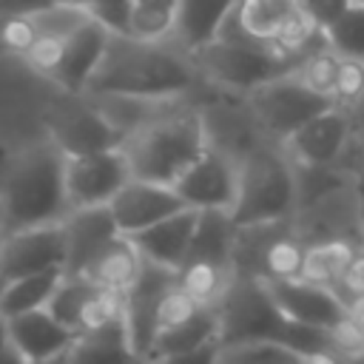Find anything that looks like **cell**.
<instances>
[{"label": "cell", "instance_id": "obj_1", "mask_svg": "<svg viewBox=\"0 0 364 364\" xmlns=\"http://www.w3.org/2000/svg\"><path fill=\"white\" fill-rule=\"evenodd\" d=\"M196 77L199 71L191 54H185L171 40L111 34L82 97L154 102L185 94Z\"/></svg>", "mask_w": 364, "mask_h": 364}, {"label": "cell", "instance_id": "obj_2", "mask_svg": "<svg viewBox=\"0 0 364 364\" xmlns=\"http://www.w3.org/2000/svg\"><path fill=\"white\" fill-rule=\"evenodd\" d=\"M65 154L51 142H37L11 156L0 176L3 233L63 222L68 216Z\"/></svg>", "mask_w": 364, "mask_h": 364}, {"label": "cell", "instance_id": "obj_3", "mask_svg": "<svg viewBox=\"0 0 364 364\" xmlns=\"http://www.w3.org/2000/svg\"><path fill=\"white\" fill-rule=\"evenodd\" d=\"M122 151L134 176L173 185L208 151L205 119L191 108L148 117L128 128Z\"/></svg>", "mask_w": 364, "mask_h": 364}, {"label": "cell", "instance_id": "obj_4", "mask_svg": "<svg viewBox=\"0 0 364 364\" xmlns=\"http://www.w3.org/2000/svg\"><path fill=\"white\" fill-rule=\"evenodd\" d=\"M196 71L208 77L213 85H222L228 91H253L256 85L296 71L304 57L290 54L284 48H276L270 43L253 40L242 31H236L230 23L213 37L208 46H202L196 54H191Z\"/></svg>", "mask_w": 364, "mask_h": 364}, {"label": "cell", "instance_id": "obj_5", "mask_svg": "<svg viewBox=\"0 0 364 364\" xmlns=\"http://www.w3.org/2000/svg\"><path fill=\"white\" fill-rule=\"evenodd\" d=\"M296 213V176L287 151L256 145L239 159V193L230 208L236 225L276 222Z\"/></svg>", "mask_w": 364, "mask_h": 364}, {"label": "cell", "instance_id": "obj_6", "mask_svg": "<svg viewBox=\"0 0 364 364\" xmlns=\"http://www.w3.org/2000/svg\"><path fill=\"white\" fill-rule=\"evenodd\" d=\"M307 242L296 233L293 216L276 222H256L236 228L233 270L253 279H293L301 276Z\"/></svg>", "mask_w": 364, "mask_h": 364}, {"label": "cell", "instance_id": "obj_7", "mask_svg": "<svg viewBox=\"0 0 364 364\" xmlns=\"http://www.w3.org/2000/svg\"><path fill=\"white\" fill-rule=\"evenodd\" d=\"M228 23L253 40L270 43L299 57L330 46L327 34L307 20L299 0H239Z\"/></svg>", "mask_w": 364, "mask_h": 364}, {"label": "cell", "instance_id": "obj_8", "mask_svg": "<svg viewBox=\"0 0 364 364\" xmlns=\"http://www.w3.org/2000/svg\"><path fill=\"white\" fill-rule=\"evenodd\" d=\"M219 313V344H242L256 338H282L287 316L279 310L264 279L233 276L225 296L216 304Z\"/></svg>", "mask_w": 364, "mask_h": 364}, {"label": "cell", "instance_id": "obj_9", "mask_svg": "<svg viewBox=\"0 0 364 364\" xmlns=\"http://www.w3.org/2000/svg\"><path fill=\"white\" fill-rule=\"evenodd\" d=\"M247 102H250V111H253L256 122L262 125V131L282 142L296 128H301L310 117H316L318 111L333 105L324 94L313 91L307 82H301L296 71L279 74V77L256 85L253 91H247Z\"/></svg>", "mask_w": 364, "mask_h": 364}, {"label": "cell", "instance_id": "obj_10", "mask_svg": "<svg viewBox=\"0 0 364 364\" xmlns=\"http://www.w3.org/2000/svg\"><path fill=\"white\" fill-rule=\"evenodd\" d=\"M68 100L57 102L46 114V128L48 139L65 154H94V151H108V148H122L125 128L102 111V105L85 102L82 94H65Z\"/></svg>", "mask_w": 364, "mask_h": 364}, {"label": "cell", "instance_id": "obj_11", "mask_svg": "<svg viewBox=\"0 0 364 364\" xmlns=\"http://www.w3.org/2000/svg\"><path fill=\"white\" fill-rule=\"evenodd\" d=\"M131 162L122 148L65 156V193L71 208L108 205L131 179Z\"/></svg>", "mask_w": 364, "mask_h": 364}, {"label": "cell", "instance_id": "obj_12", "mask_svg": "<svg viewBox=\"0 0 364 364\" xmlns=\"http://www.w3.org/2000/svg\"><path fill=\"white\" fill-rule=\"evenodd\" d=\"M65 228L63 222L9 230L0 239V270L6 279H17L40 270H65Z\"/></svg>", "mask_w": 364, "mask_h": 364}, {"label": "cell", "instance_id": "obj_13", "mask_svg": "<svg viewBox=\"0 0 364 364\" xmlns=\"http://www.w3.org/2000/svg\"><path fill=\"white\" fill-rule=\"evenodd\" d=\"M173 282H176L173 267L145 262L136 282L125 290V330H128L134 358H151V350H154V341L159 333V327H156L159 301Z\"/></svg>", "mask_w": 364, "mask_h": 364}, {"label": "cell", "instance_id": "obj_14", "mask_svg": "<svg viewBox=\"0 0 364 364\" xmlns=\"http://www.w3.org/2000/svg\"><path fill=\"white\" fill-rule=\"evenodd\" d=\"M188 208H222L230 210L239 193V159L208 145V151L173 182Z\"/></svg>", "mask_w": 364, "mask_h": 364}, {"label": "cell", "instance_id": "obj_15", "mask_svg": "<svg viewBox=\"0 0 364 364\" xmlns=\"http://www.w3.org/2000/svg\"><path fill=\"white\" fill-rule=\"evenodd\" d=\"M353 128L338 105H330L296 128L282 145L293 162L304 165H341L353 145Z\"/></svg>", "mask_w": 364, "mask_h": 364}, {"label": "cell", "instance_id": "obj_16", "mask_svg": "<svg viewBox=\"0 0 364 364\" xmlns=\"http://www.w3.org/2000/svg\"><path fill=\"white\" fill-rule=\"evenodd\" d=\"M114 219H117V228L122 233H136L182 208H188L182 202V196L176 193L173 185H165V182H151V179H139V176H131L119 191L117 196L108 202Z\"/></svg>", "mask_w": 364, "mask_h": 364}, {"label": "cell", "instance_id": "obj_17", "mask_svg": "<svg viewBox=\"0 0 364 364\" xmlns=\"http://www.w3.org/2000/svg\"><path fill=\"white\" fill-rule=\"evenodd\" d=\"M216 350L219 313L216 304H205L185 321L159 330L148 361H216Z\"/></svg>", "mask_w": 364, "mask_h": 364}, {"label": "cell", "instance_id": "obj_18", "mask_svg": "<svg viewBox=\"0 0 364 364\" xmlns=\"http://www.w3.org/2000/svg\"><path fill=\"white\" fill-rule=\"evenodd\" d=\"M108 37L111 31L85 17L65 40H63V48H60V57H57V65L51 68L48 80L63 91V94H85V85L108 46Z\"/></svg>", "mask_w": 364, "mask_h": 364}, {"label": "cell", "instance_id": "obj_19", "mask_svg": "<svg viewBox=\"0 0 364 364\" xmlns=\"http://www.w3.org/2000/svg\"><path fill=\"white\" fill-rule=\"evenodd\" d=\"M264 284H267L270 296L276 299L279 310L290 321H301V324L330 330L336 321H341L347 316V304L327 284H316V282H307L301 276L273 279V282H264Z\"/></svg>", "mask_w": 364, "mask_h": 364}, {"label": "cell", "instance_id": "obj_20", "mask_svg": "<svg viewBox=\"0 0 364 364\" xmlns=\"http://www.w3.org/2000/svg\"><path fill=\"white\" fill-rule=\"evenodd\" d=\"M9 327V341L14 350V358L20 361H48V358H63L65 350L74 341V330L60 324L48 307L26 310L17 316L6 318Z\"/></svg>", "mask_w": 364, "mask_h": 364}, {"label": "cell", "instance_id": "obj_21", "mask_svg": "<svg viewBox=\"0 0 364 364\" xmlns=\"http://www.w3.org/2000/svg\"><path fill=\"white\" fill-rule=\"evenodd\" d=\"M65 228V273H82L85 264L122 230L117 228V219L108 205H94V208H71L68 216L63 219Z\"/></svg>", "mask_w": 364, "mask_h": 364}, {"label": "cell", "instance_id": "obj_22", "mask_svg": "<svg viewBox=\"0 0 364 364\" xmlns=\"http://www.w3.org/2000/svg\"><path fill=\"white\" fill-rule=\"evenodd\" d=\"M196 222H199V210L196 208H182V210L131 233V239L136 242L145 262H156V264H165V267L176 270L182 264V259L188 256Z\"/></svg>", "mask_w": 364, "mask_h": 364}, {"label": "cell", "instance_id": "obj_23", "mask_svg": "<svg viewBox=\"0 0 364 364\" xmlns=\"http://www.w3.org/2000/svg\"><path fill=\"white\" fill-rule=\"evenodd\" d=\"M236 3L239 0H176L173 26H171L168 40L179 46L185 54H196L202 46L219 37Z\"/></svg>", "mask_w": 364, "mask_h": 364}, {"label": "cell", "instance_id": "obj_24", "mask_svg": "<svg viewBox=\"0 0 364 364\" xmlns=\"http://www.w3.org/2000/svg\"><path fill=\"white\" fill-rule=\"evenodd\" d=\"M142 267H145V256L139 253L136 242L128 233H119L85 264V270L80 276L91 279L97 287H108V290L125 293L136 282Z\"/></svg>", "mask_w": 364, "mask_h": 364}, {"label": "cell", "instance_id": "obj_25", "mask_svg": "<svg viewBox=\"0 0 364 364\" xmlns=\"http://www.w3.org/2000/svg\"><path fill=\"white\" fill-rule=\"evenodd\" d=\"M361 247H364L361 236H324V239L307 242L301 279L330 287Z\"/></svg>", "mask_w": 364, "mask_h": 364}, {"label": "cell", "instance_id": "obj_26", "mask_svg": "<svg viewBox=\"0 0 364 364\" xmlns=\"http://www.w3.org/2000/svg\"><path fill=\"white\" fill-rule=\"evenodd\" d=\"M236 270L230 262H219V259H208V256H185L182 264L176 267V284L191 293L199 304H219V299L225 296L228 284L233 282Z\"/></svg>", "mask_w": 364, "mask_h": 364}, {"label": "cell", "instance_id": "obj_27", "mask_svg": "<svg viewBox=\"0 0 364 364\" xmlns=\"http://www.w3.org/2000/svg\"><path fill=\"white\" fill-rule=\"evenodd\" d=\"M63 358H74V361H122V358H134L125 321L77 333Z\"/></svg>", "mask_w": 364, "mask_h": 364}, {"label": "cell", "instance_id": "obj_28", "mask_svg": "<svg viewBox=\"0 0 364 364\" xmlns=\"http://www.w3.org/2000/svg\"><path fill=\"white\" fill-rule=\"evenodd\" d=\"M63 273L65 270H40V273H26V276L9 279L6 290H3V301H0V316L9 318L17 313H26V310L46 307L51 293L57 290Z\"/></svg>", "mask_w": 364, "mask_h": 364}, {"label": "cell", "instance_id": "obj_29", "mask_svg": "<svg viewBox=\"0 0 364 364\" xmlns=\"http://www.w3.org/2000/svg\"><path fill=\"white\" fill-rule=\"evenodd\" d=\"M94 287H97V284H94L91 279L80 276V273H63V279H60V284H57V290L51 293V299H48L46 307L51 310V316H54L60 324H65L68 330L77 333L80 310H82V304H85V299H88V293H91Z\"/></svg>", "mask_w": 364, "mask_h": 364}, {"label": "cell", "instance_id": "obj_30", "mask_svg": "<svg viewBox=\"0 0 364 364\" xmlns=\"http://www.w3.org/2000/svg\"><path fill=\"white\" fill-rule=\"evenodd\" d=\"M125 321V293L108 290V287H94L80 310V324L77 333L82 330H97V327H108Z\"/></svg>", "mask_w": 364, "mask_h": 364}, {"label": "cell", "instance_id": "obj_31", "mask_svg": "<svg viewBox=\"0 0 364 364\" xmlns=\"http://www.w3.org/2000/svg\"><path fill=\"white\" fill-rule=\"evenodd\" d=\"M338 65H341V54L333 51L330 46H324V48L310 51L299 63L296 74H299L301 82H307L313 91L324 94L333 102V88H336V80H338Z\"/></svg>", "mask_w": 364, "mask_h": 364}, {"label": "cell", "instance_id": "obj_32", "mask_svg": "<svg viewBox=\"0 0 364 364\" xmlns=\"http://www.w3.org/2000/svg\"><path fill=\"white\" fill-rule=\"evenodd\" d=\"M216 361H247V364H282V361H299L290 347H284L276 338H256L242 344H219Z\"/></svg>", "mask_w": 364, "mask_h": 364}, {"label": "cell", "instance_id": "obj_33", "mask_svg": "<svg viewBox=\"0 0 364 364\" xmlns=\"http://www.w3.org/2000/svg\"><path fill=\"white\" fill-rule=\"evenodd\" d=\"M134 3V23L131 34L148 40H168L173 26L176 0H131Z\"/></svg>", "mask_w": 364, "mask_h": 364}, {"label": "cell", "instance_id": "obj_34", "mask_svg": "<svg viewBox=\"0 0 364 364\" xmlns=\"http://www.w3.org/2000/svg\"><path fill=\"white\" fill-rule=\"evenodd\" d=\"M324 34L333 51L364 60V3H353Z\"/></svg>", "mask_w": 364, "mask_h": 364}, {"label": "cell", "instance_id": "obj_35", "mask_svg": "<svg viewBox=\"0 0 364 364\" xmlns=\"http://www.w3.org/2000/svg\"><path fill=\"white\" fill-rule=\"evenodd\" d=\"M40 37V26L34 14H0V54L23 57Z\"/></svg>", "mask_w": 364, "mask_h": 364}, {"label": "cell", "instance_id": "obj_36", "mask_svg": "<svg viewBox=\"0 0 364 364\" xmlns=\"http://www.w3.org/2000/svg\"><path fill=\"white\" fill-rule=\"evenodd\" d=\"M77 6L85 17L102 23L111 34H131L134 23V3L131 0H63Z\"/></svg>", "mask_w": 364, "mask_h": 364}, {"label": "cell", "instance_id": "obj_37", "mask_svg": "<svg viewBox=\"0 0 364 364\" xmlns=\"http://www.w3.org/2000/svg\"><path fill=\"white\" fill-rule=\"evenodd\" d=\"M361 91H364V60L361 57H344L341 54L338 80H336V88H333V105L350 108L358 100Z\"/></svg>", "mask_w": 364, "mask_h": 364}, {"label": "cell", "instance_id": "obj_38", "mask_svg": "<svg viewBox=\"0 0 364 364\" xmlns=\"http://www.w3.org/2000/svg\"><path fill=\"white\" fill-rule=\"evenodd\" d=\"M199 307H205V304H199L191 293H185L176 282L168 287V293L162 296V301H159V313H156V327L159 330H165V327H171V324H179V321H185L188 316H193ZM159 336V333H156Z\"/></svg>", "mask_w": 364, "mask_h": 364}, {"label": "cell", "instance_id": "obj_39", "mask_svg": "<svg viewBox=\"0 0 364 364\" xmlns=\"http://www.w3.org/2000/svg\"><path fill=\"white\" fill-rule=\"evenodd\" d=\"M330 341L341 358H361L364 355V327L350 313L330 327Z\"/></svg>", "mask_w": 364, "mask_h": 364}, {"label": "cell", "instance_id": "obj_40", "mask_svg": "<svg viewBox=\"0 0 364 364\" xmlns=\"http://www.w3.org/2000/svg\"><path fill=\"white\" fill-rule=\"evenodd\" d=\"M330 290H333L344 304H350L355 296H364V247L350 259V264H347L344 273L330 284Z\"/></svg>", "mask_w": 364, "mask_h": 364}, {"label": "cell", "instance_id": "obj_41", "mask_svg": "<svg viewBox=\"0 0 364 364\" xmlns=\"http://www.w3.org/2000/svg\"><path fill=\"white\" fill-rule=\"evenodd\" d=\"M299 6H301V11L307 14V20L316 28L327 31L353 6V0H299Z\"/></svg>", "mask_w": 364, "mask_h": 364}, {"label": "cell", "instance_id": "obj_42", "mask_svg": "<svg viewBox=\"0 0 364 364\" xmlns=\"http://www.w3.org/2000/svg\"><path fill=\"white\" fill-rule=\"evenodd\" d=\"M60 0H0V14H40Z\"/></svg>", "mask_w": 364, "mask_h": 364}, {"label": "cell", "instance_id": "obj_43", "mask_svg": "<svg viewBox=\"0 0 364 364\" xmlns=\"http://www.w3.org/2000/svg\"><path fill=\"white\" fill-rule=\"evenodd\" d=\"M350 119V128H353V139L355 142H364V91L358 94V100L350 105V108H341Z\"/></svg>", "mask_w": 364, "mask_h": 364}, {"label": "cell", "instance_id": "obj_44", "mask_svg": "<svg viewBox=\"0 0 364 364\" xmlns=\"http://www.w3.org/2000/svg\"><path fill=\"white\" fill-rule=\"evenodd\" d=\"M6 355H14V350H11V341H9L6 316H0V358H6Z\"/></svg>", "mask_w": 364, "mask_h": 364}, {"label": "cell", "instance_id": "obj_45", "mask_svg": "<svg viewBox=\"0 0 364 364\" xmlns=\"http://www.w3.org/2000/svg\"><path fill=\"white\" fill-rule=\"evenodd\" d=\"M355 205H358V222H361V236H364V179L355 176Z\"/></svg>", "mask_w": 364, "mask_h": 364}, {"label": "cell", "instance_id": "obj_46", "mask_svg": "<svg viewBox=\"0 0 364 364\" xmlns=\"http://www.w3.org/2000/svg\"><path fill=\"white\" fill-rule=\"evenodd\" d=\"M347 313H350V316L364 327V296H355V299L347 304Z\"/></svg>", "mask_w": 364, "mask_h": 364}, {"label": "cell", "instance_id": "obj_47", "mask_svg": "<svg viewBox=\"0 0 364 364\" xmlns=\"http://www.w3.org/2000/svg\"><path fill=\"white\" fill-rule=\"evenodd\" d=\"M355 176L364 179V142L358 145V165H355Z\"/></svg>", "mask_w": 364, "mask_h": 364}, {"label": "cell", "instance_id": "obj_48", "mask_svg": "<svg viewBox=\"0 0 364 364\" xmlns=\"http://www.w3.org/2000/svg\"><path fill=\"white\" fill-rule=\"evenodd\" d=\"M6 282H9V279H6V276H3V270H0V301H3V290H6Z\"/></svg>", "mask_w": 364, "mask_h": 364}, {"label": "cell", "instance_id": "obj_49", "mask_svg": "<svg viewBox=\"0 0 364 364\" xmlns=\"http://www.w3.org/2000/svg\"><path fill=\"white\" fill-rule=\"evenodd\" d=\"M353 3H364V0H353Z\"/></svg>", "mask_w": 364, "mask_h": 364}]
</instances>
